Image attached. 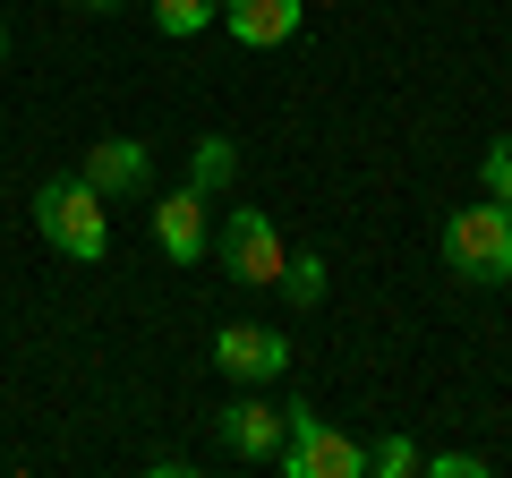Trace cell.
<instances>
[{
    "label": "cell",
    "mask_w": 512,
    "mask_h": 478,
    "mask_svg": "<svg viewBox=\"0 0 512 478\" xmlns=\"http://www.w3.org/2000/svg\"><path fill=\"white\" fill-rule=\"evenodd\" d=\"M444 274L453 282H478V291H495V282H512V205L478 197L461 205V214H444Z\"/></svg>",
    "instance_id": "6da1fadb"
},
{
    "label": "cell",
    "mask_w": 512,
    "mask_h": 478,
    "mask_svg": "<svg viewBox=\"0 0 512 478\" xmlns=\"http://www.w3.org/2000/svg\"><path fill=\"white\" fill-rule=\"evenodd\" d=\"M35 231H43V248H60L69 265H103V248H111V222H103V197H94L86 180H43L35 188Z\"/></svg>",
    "instance_id": "7a4b0ae2"
},
{
    "label": "cell",
    "mask_w": 512,
    "mask_h": 478,
    "mask_svg": "<svg viewBox=\"0 0 512 478\" xmlns=\"http://www.w3.org/2000/svg\"><path fill=\"white\" fill-rule=\"evenodd\" d=\"M274 470H282V478H367V444L342 436L333 419H316L308 402H291V427H282Z\"/></svg>",
    "instance_id": "3957f363"
},
{
    "label": "cell",
    "mask_w": 512,
    "mask_h": 478,
    "mask_svg": "<svg viewBox=\"0 0 512 478\" xmlns=\"http://www.w3.org/2000/svg\"><path fill=\"white\" fill-rule=\"evenodd\" d=\"M282 265H291V248H282L274 214L231 205V214H222V274L248 282V291H282Z\"/></svg>",
    "instance_id": "277c9868"
},
{
    "label": "cell",
    "mask_w": 512,
    "mask_h": 478,
    "mask_svg": "<svg viewBox=\"0 0 512 478\" xmlns=\"http://www.w3.org/2000/svg\"><path fill=\"white\" fill-rule=\"evenodd\" d=\"M214 368L231 376V385H274V376H291V333H274V325H222L214 333Z\"/></svg>",
    "instance_id": "5b68a950"
},
{
    "label": "cell",
    "mask_w": 512,
    "mask_h": 478,
    "mask_svg": "<svg viewBox=\"0 0 512 478\" xmlns=\"http://www.w3.org/2000/svg\"><path fill=\"white\" fill-rule=\"evenodd\" d=\"M154 248L171 265H205V248H214V197H197V188L154 197Z\"/></svg>",
    "instance_id": "8992f818"
},
{
    "label": "cell",
    "mask_w": 512,
    "mask_h": 478,
    "mask_svg": "<svg viewBox=\"0 0 512 478\" xmlns=\"http://www.w3.org/2000/svg\"><path fill=\"white\" fill-rule=\"evenodd\" d=\"M77 180L94 188V197H146L154 188V154L137 146V137H103V146H86V171H77Z\"/></svg>",
    "instance_id": "52a82bcc"
},
{
    "label": "cell",
    "mask_w": 512,
    "mask_h": 478,
    "mask_svg": "<svg viewBox=\"0 0 512 478\" xmlns=\"http://www.w3.org/2000/svg\"><path fill=\"white\" fill-rule=\"evenodd\" d=\"M282 427H291V410L239 393V402H222V453H231V461H274L282 453Z\"/></svg>",
    "instance_id": "ba28073f"
},
{
    "label": "cell",
    "mask_w": 512,
    "mask_h": 478,
    "mask_svg": "<svg viewBox=\"0 0 512 478\" xmlns=\"http://www.w3.org/2000/svg\"><path fill=\"white\" fill-rule=\"evenodd\" d=\"M308 26V0H222V35L248 43V52H274Z\"/></svg>",
    "instance_id": "9c48e42d"
},
{
    "label": "cell",
    "mask_w": 512,
    "mask_h": 478,
    "mask_svg": "<svg viewBox=\"0 0 512 478\" xmlns=\"http://www.w3.org/2000/svg\"><path fill=\"white\" fill-rule=\"evenodd\" d=\"M231 180H239V146H231V137H197V154H188V188H197V197H222Z\"/></svg>",
    "instance_id": "30bf717a"
},
{
    "label": "cell",
    "mask_w": 512,
    "mask_h": 478,
    "mask_svg": "<svg viewBox=\"0 0 512 478\" xmlns=\"http://www.w3.org/2000/svg\"><path fill=\"white\" fill-rule=\"evenodd\" d=\"M222 18V0H154V26H163L171 43H188V35H205V26Z\"/></svg>",
    "instance_id": "8fae6325"
},
{
    "label": "cell",
    "mask_w": 512,
    "mask_h": 478,
    "mask_svg": "<svg viewBox=\"0 0 512 478\" xmlns=\"http://www.w3.org/2000/svg\"><path fill=\"white\" fill-rule=\"evenodd\" d=\"M427 470V453L410 436H384V444H367V478H419Z\"/></svg>",
    "instance_id": "7c38bea8"
},
{
    "label": "cell",
    "mask_w": 512,
    "mask_h": 478,
    "mask_svg": "<svg viewBox=\"0 0 512 478\" xmlns=\"http://www.w3.org/2000/svg\"><path fill=\"white\" fill-rule=\"evenodd\" d=\"M282 291H291V308H316V299H325V257H316V248L291 257L282 265Z\"/></svg>",
    "instance_id": "4fadbf2b"
},
{
    "label": "cell",
    "mask_w": 512,
    "mask_h": 478,
    "mask_svg": "<svg viewBox=\"0 0 512 478\" xmlns=\"http://www.w3.org/2000/svg\"><path fill=\"white\" fill-rule=\"evenodd\" d=\"M478 197H495V205H512V137H495V146L478 154Z\"/></svg>",
    "instance_id": "5bb4252c"
},
{
    "label": "cell",
    "mask_w": 512,
    "mask_h": 478,
    "mask_svg": "<svg viewBox=\"0 0 512 478\" xmlns=\"http://www.w3.org/2000/svg\"><path fill=\"white\" fill-rule=\"evenodd\" d=\"M487 470H495L487 453H427V470H419V478H487Z\"/></svg>",
    "instance_id": "9a60e30c"
},
{
    "label": "cell",
    "mask_w": 512,
    "mask_h": 478,
    "mask_svg": "<svg viewBox=\"0 0 512 478\" xmlns=\"http://www.w3.org/2000/svg\"><path fill=\"white\" fill-rule=\"evenodd\" d=\"M77 9H94V18H103V9H120V0H77Z\"/></svg>",
    "instance_id": "2e32d148"
},
{
    "label": "cell",
    "mask_w": 512,
    "mask_h": 478,
    "mask_svg": "<svg viewBox=\"0 0 512 478\" xmlns=\"http://www.w3.org/2000/svg\"><path fill=\"white\" fill-rule=\"evenodd\" d=\"M0 60H9V26H0Z\"/></svg>",
    "instance_id": "e0dca14e"
},
{
    "label": "cell",
    "mask_w": 512,
    "mask_h": 478,
    "mask_svg": "<svg viewBox=\"0 0 512 478\" xmlns=\"http://www.w3.org/2000/svg\"><path fill=\"white\" fill-rule=\"evenodd\" d=\"M308 9H325V0H308Z\"/></svg>",
    "instance_id": "ac0fdd59"
}]
</instances>
